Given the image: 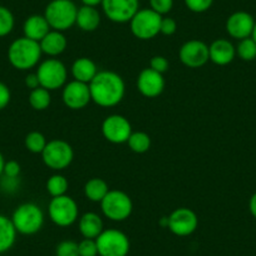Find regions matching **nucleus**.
I'll return each instance as SVG.
<instances>
[{
	"instance_id": "1",
	"label": "nucleus",
	"mask_w": 256,
	"mask_h": 256,
	"mask_svg": "<svg viewBox=\"0 0 256 256\" xmlns=\"http://www.w3.org/2000/svg\"><path fill=\"white\" fill-rule=\"evenodd\" d=\"M92 102L103 108L120 104L126 94L123 78L112 70H100L90 83Z\"/></svg>"
},
{
	"instance_id": "2",
	"label": "nucleus",
	"mask_w": 256,
	"mask_h": 256,
	"mask_svg": "<svg viewBox=\"0 0 256 256\" xmlns=\"http://www.w3.org/2000/svg\"><path fill=\"white\" fill-rule=\"evenodd\" d=\"M40 44L22 36L12 42L8 48V60L18 70H29L38 66L42 58Z\"/></svg>"
},
{
	"instance_id": "3",
	"label": "nucleus",
	"mask_w": 256,
	"mask_h": 256,
	"mask_svg": "<svg viewBox=\"0 0 256 256\" xmlns=\"http://www.w3.org/2000/svg\"><path fill=\"white\" fill-rule=\"evenodd\" d=\"M78 8L72 0H52L46 6V16L52 30L66 32L76 26Z\"/></svg>"
},
{
	"instance_id": "4",
	"label": "nucleus",
	"mask_w": 256,
	"mask_h": 256,
	"mask_svg": "<svg viewBox=\"0 0 256 256\" xmlns=\"http://www.w3.org/2000/svg\"><path fill=\"white\" fill-rule=\"evenodd\" d=\"M10 218L16 232L26 236L38 234L44 225L43 210L33 202L19 205Z\"/></svg>"
},
{
	"instance_id": "5",
	"label": "nucleus",
	"mask_w": 256,
	"mask_h": 256,
	"mask_svg": "<svg viewBox=\"0 0 256 256\" xmlns=\"http://www.w3.org/2000/svg\"><path fill=\"white\" fill-rule=\"evenodd\" d=\"M100 208L108 220L120 222L132 215L134 202L130 195L122 190H110L100 201Z\"/></svg>"
},
{
	"instance_id": "6",
	"label": "nucleus",
	"mask_w": 256,
	"mask_h": 256,
	"mask_svg": "<svg viewBox=\"0 0 256 256\" xmlns=\"http://www.w3.org/2000/svg\"><path fill=\"white\" fill-rule=\"evenodd\" d=\"M36 73L40 87L46 88L49 92L63 88L67 84V67L58 58H48L43 60L38 66Z\"/></svg>"
},
{
	"instance_id": "7",
	"label": "nucleus",
	"mask_w": 256,
	"mask_h": 256,
	"mask_svg": "<svg viewBox=\"0 0 256 256\" xmlns=\"http://www.w3.org/2000/svg\"><path fill=\"white\" fill-rule=\"evenodd\" d=\"M48 215L52 222L59 228H68L80 218L78 204L68 195L52 198L48 205Z\"/></svg>"
},
{
	"instance_id": "8",
	"label": "nucleus",
	"mask_w": 256,
	"mask_h": 256,
	"mask_svg": "<svg viewBox=\"0 0 256 256\" xmlns=\"http://www.w3.org/2000/svg\"><path fill=\"white\" fill-rule=\"evenodd\" d=\"M74 158L73 147L64 140L48 141L46 148L42 152V160L48 168L53 171H63L68 168Z\"/></svg>"
},
{
	"instance_id": "9",
	"label": "nucleus",
	"mask_w": 256,
	"mask_h": 256,
	"mask_svg": "<svg viewBox=\"0 0 256 256\" xmlns=\"http://www.w3.org/2000/svg\"><path fill=\"white\" fill-rule=\"evenodd\" d=\"M100 256H127L131 248L130 238L118 228H107L96 238Z\"/></svg>"
},
{
	"instance_id": "10",
	"label": "nucleus",
	"mask_w": 256,
	"mask_h": 256,
	"mask_svg": "<svg viewBox=\"0 0 256 256\" xmlns=\"http://www.w3.org/2000/svg\"><path fill=\"white\" fill-rule=\"evenodd\" d=\"M162 16L151 8L140 9L130 22L132 34L140 40H150L160 34Z\"/></svg>"
},
{
	"instance_id": "11",
	"label": "nucleus",
	"mask_w": 256,
	"mask_h": 256,
	"mask_svg": "<svg viewBox=\"0 0 256 256\" xmlns=\"http://www.w3.org/2000/svg\"><path fill=\"white\" fill-rule=\"evenodd\" d=\"M178 58L184 67L198 70L204 67L210 60L208 46L198 39H191L181 46L178 50Z\"/></svg>"
},
{
	"instance_id": "12",
	"label": "nucleus",
	"mask_w": 256,
	"mask_h": 256,
	"mask_svg": "<svg viewBox=\"0 0 256 256\" xmlns=\"http://www.w3.org/2000/svg\"><path fill=\"white\" fill-rule=\"evenodd\" d=\"M131 122L122 114H110L102 122V134L113 144H127L132 134Z\"/></svg>"
},
{
	"instance_id": "13",
	"label": "nucleus",
	"mask_w": 256,
	"mask_h": 256,
	"mask_svg": "<svg viewBox=\"0 0 256 256\" xmlns=\"http://www.w3.org/2000/svg\"><path fill=\"white\" fill-rule=\"evenodd\" d=\"M198 228V218L188 208H178L168 215V228L174 235L184 238L195 232Z\"/></svg>"
},
{
	"instance_id": "14",
	"label": "nucleus",
	"mask_w": 256,
	"mask_h": 256,
	"mask_svg": "<svg viewBox=\"0 0 256 256\" xmlns=\"http://www.w3.org/2000/svg\"><path fill=\"white\" fill-rule=\"evenodd\" d=\"M102 9L113 23H130L140 10V0H103Z\"/></svg>"
},
{
	"instance_id": "15",
	"label": "nucleus",
	"mask_w": 256,
	"mask_h": 256,
	"mask_svg": "<svg viewBox=\"0 0 256 256\" xmlns=\"http://www.w3.org/2000/svg\"><path fill=\"white\" fill-rule=\"evenodd\" d=\"M62 100H63L64 104L67 106L70 110H83V108H86L90 102H92L90 84L78 82V80H73L72 82H68L67 84L63 87Z\"/></svg>"
},
{
	"instance_id": "16",
	"label": "nucleus",
	"mask_w": 256,
	"mask_h": 256,
	"mask_svg": "<svg viewBox=\"0 0 256 256\" xmlns=\"http://www.w3.org/2000/svg\"><path fill=\"white\" fill-rule=\"evenodd\" d=\"M254 26H255V19L248 12H235L231 14L226 20V32L231 38L236 40H242V39L250 38L252 34Z\"/></svg>"
},
{
	"instance_id": "17",
	"label": "nucleus",
	"mask_w": 256,
	"mask_h": 256,
	"mask_svg": "<svg viewBox=\"0 0 256 256\" xmlns=\"http://www.w3.org/2000/svg\"><path fill=\"white\" fill-rule=\"evenodd\" d=\"M164 86L166 82L164 74L151 68L142 70L137 77V90L146 98H156L161 96L164 90Z\"/></svg>"
},
{
	"instance_id": "18",
	"label": "nucleus",
	"mask_w": 256,
	"mask_h": 256,
	"mask_svg": "<svg viewBox=\"0 0 256 256\" xmlns=\"http://www.w3.org/2000/svg\"><path fill=\"white\" fill-rule=\"evenodd\" d=\"M210 60L216 66H228L235 59L236 46L228 39H216L208 46Z\"/></svg>"
},
{
	"instance_id": "19",
	"label": "nucleus",
	"mask_w": 256,
	"mask_h": 256,
	"mask_svg": "<svg viewBox=\"0 0 256 256\" xmlns=\"http://www.w3.org/2000/svg\"><path fill=\"white\" fill-rule=\"evenodd\" d=\"M39 44H40L42 53L46 54L50 58H56V56L64 53V50L67 49L68 40L63 32L50 30L39 42Z\"/></svg>"
},
{
	"instance_id": "20",
	"label": "nucleus",
	"mask_w": 256,
	"mask_h": 256,
	"mask_svg": "<svg viewBox=\"0 0 256 256\" xmlns=\"http://www.w3.org/2000/svg\"><path fill=\"white\" fill-rule=\"evenodd\" d=\"M50 30L52 29L49 26L48 22H46V16H39V14H34V16H28L23 24L24 36L32 39V40L38 42V43Z\"/></svg>"
},
{
	"instance_id": "21",
	"label": "nucleus",
	"mask_w": 256,
	"mask_h": 256,
	"mask_svg": "<svg viewBox=\"0 0 256 256\" xmlns=\"http://www.w3.org/2000/svg\"><path fill=\"white\" fill-rule=\"evenodd\" d=\"M70 72L74 80L90 84L100 70L97 68V64L92 59L87 56H80L73 62Z\"/></svg>"
},
{
	"instance_id": "22",
	"label": "nucleus",
	"mask_w": 256,
	"mask_h": 256,
	"mask_svg": "<svg viewBox=\"0 0 256 256\" xmlns=\"http://www.w3.org/2000/svg\"><path fill=\"white\" fill-rule=\"evenodd\" d=\"M78 228L83 238H97L104 230V225L98 214L86 212L78 220Z\"/></svg>"
},
{
	"instance_id": "23",
	"label": "nucleus",
	"mask_w": 256,
	"mask_h": 256,
	"mask_svg": "<svg viewBox=\"0 0 256 256\" xmlns=\"http://www.w3.org/2000/svg\"><path fill=\"white\" fill-rule=\"evenodd\" d=\"M100 24V13L97 8L93 6H82L78 8L77 19H76V26L83 32H94L97 30Z\"/></svg>"
},
{
	"instance_id": "24",
	"label": "nucleus",
	"mask_w": 256,
	"mask_h": 256,
	"mask_svg": "<svg viewBox=\"0 0 256 256\" xmlns=\"http://www.w3.org/2000/svg\"><path fill=\"white\" fill-rule=\"evenodd\" d=\"M16 230L10 218L0 214V254L10 250L16 240Z\"/></svg>"
},
{
	"instance_id": "25",
	"label": "nucleus",
	"mask_w": 256,
	"mask_h": 256,
	"mask_svg": "<svg viewBox=\"0 0 256 256\" xmlns=\"http://www.w3.org/2000/svg\"><path fill=\"white\" fill-rule=\"evenodd\" d=\"M84 196L87 200L92 201V202H100L104 198L110 191V186L107 182L100 177H92L88 180L84 184Z\"/></svg>"
},
{
	"instance_id": "26",
	"label": "nucleus",
	"mask_w": 256,
	"mask_h": 256,
	"mask_svg": "<svg viewBox=\"0 0 256 256\" xmlns=\"http://www.w3.org/2000/svg\"><path fill=\"white\" fill-rule=\"evenodd\" d=\"M46 187V192L52 198H58V196L67 195V191L70 188V182L63 174H54L48 178Z\"/></svg>"
},
{
	"instance_id": "27",
	"label": "nucleus",
	"mask_w": 256,
	"mask_h": 256,
	"mask_svg": "<svg viewBox=\"0 0 256 256\" xmlns=\"http://www.w3.org/2000/svg\"><path fill=\"white\" fill-rule=\"evenodd\" d=\"M29 104L34 110H46L52 103V96L48 90L38 87L29 93Z\"/></svg>"
},
{
	"instance_id": "28",
	"label": "nucleus",
	"mask_w": 256,
	"mask_h": 256,
	"mask_svg": "<svg viewBox=\"0 0 256 256\" xmlns=\"http://www.w3.org/2000/svg\"><path fill=\"white\" fill-rule=\"evenodd\" d=\"M127 144L130 147V150L132 152H134V154H146L151 148V137L146 132H132L130 138H128Z\"/></svg>"
},
{
	"instance_id": "29",
	"label": "nucleus",
	"mask_w": 256,
	"mask_h": 256,
	"mask_svg": "<svg viewBox=\"0 0 256 256\" xmlns=\"http://www.w3.org/2000/svg\"><path fill=\"white\" fill-rule=\"evenodd\" d=\"M46 144H48V141H46V136H44L42 132L38 131L29 132L26 136V138H24L26 148L28 150L29 152L36 154H42V152L46 148Z\"/></svg>"
},
{
	"instance_id": "30",
	"label": "nucleus",
	"mask_w": 256,
	"mask_h": 256,
	"mask_svg": "<svg viewBox=\"0 0 256 256\" xmlns=\"http://www.w3.org/2000/svg\"><path fill=\"white\" fill-rule=\"evenodd\" d=\"M236 56L245 62L256 59V42L251 36L238 40V44L236 46Z\"/></svg>"
},
{
	"instance_id": "31",
	"label": "nucleus",
	"mask_w": 256,
	"mask_h": 256,
	"mask_svg": "<svg viewBox=\"0 0 256 256\" xmlns=\"http://www.w3.org/2000/svg\"><path fill=\"white\" fill-rule=\"evenodd\" d=\"M16 26L13 13L6 6H0V38L9 36Z\"/></svg>"
},
{
	"instance_id": "32",
	"label": "nucleus",
	"mask_w": 256,
	"mask_h": 256,
	"mask_svg": "<svg viewBox=\"0 0 256 256\" xmlns=\"http://www.w3.org/2000/svg\"><path fill=\"white\" fill-rule=\"evenodd\" d=\"M56 256H80L78 242L73 240H63L56 245Z\"/></svg>"
},
{
	"instance_id": "33",
	"label": "nucleus",
	"mask_w": 256,
	"mask_h": 256,
	"mask_svg": "<svg viewBox=\"0 0 256 256\" xmlns=\"http://www.w3.org/2000/svg\"><path fill=\"white\" fill-rule=\"evenodd\" d=\"M80 256H98V248L96 238H83L78 242Z\"/></svg>"
},
{
	"instance_id": "34",
	"label": "nucleus",
	"mask_w": 256,
	"mask_h": 256,
	"mask_svg": "<svg viewBox=\"0 0 256 256\" xmlns=\"http://www.w3.org/2000/svg\"><path fill=\"white\" fill-rule=\"evenodd\" d=\"M187 9L194 13H205L212 6L214 0H184Z\"/></svg>"
},
{
	"instance_id": "35",
	"label": "nucleus",
	"mask_w": 256,
	"mask_h": 256,
	"mask_svg": "<svg viewBox=\"0 0 256 256\" xmlns=\"http://www.w3.org/2000/svg\"><path fill=\"white\" fill-rule=\"evenodd\" d=\"M150 6L160 16H166L174 8V0H150Z\"/></svg>"
},
{
	"instance_id": "36",
	"label": "nucleus",
	"mask_w": 256,
	"mask_h": 256,
	"mask_svg": "<svg viewBox=\"0 0 256 256\" xmlns=\"http://www.w3.org/2000/svg\"><path fill=\"white\" fill-rule=\"evenodd\" d=\"M150 68L156 70V72L161 73V74H164V73H166L167 70H168L170 63L168 60H167L166 56H152L151 60H150Z\"/></svg>"
},
{
	"instance_id": "37",
	"label": "nucleus",
	"mask_w": 256,
	"mask_h": 256,
	"mask_svg": "<svg viewBox=\"0 0 256 256\" xmlns=\"http://www.w3.org/2000/svg\"><path fill=\"white\" fill-rule=\"evenodd\" d=\"M177 30V23L174 18L170 16H162L161 20V28H160V34L164 36H174Z\"/></svg>"
},
{
	"instance_id": "38",
	"label": "nucleus",
	"mask_w": 256,
	"mask_h": 256,
	"mask_svg": "<svg viewBox=\"0 0 256 256\" xmlns=\"http://www.w3.org/2000/svg\"><path fill=\"white\" fill-rule=\"evenodd\" d=\"M20 171H22V167L20 164H19V162L14 161V160H10V161H6L3 176L10 177V178H19Z\"/></svg>"
},
{
	"instance_id": "39",
	"label": "nucleus",
	"mask_w": 256,
	"mask_h": 256,
	"mask_svg": "<svg viewBox=\"0 0 256 256\" xmlns=\"http://www.w3.org/2000/svg\"><path fill=\"white\" fill-rule=\"evenodd\" d=\"M12 100V92L6 83L0 82V110L8 107Z\"/></svg>"
},
{
	"instance_id": "40",
	"label": "nucleus",
	"mask_w": 256,
	"mask_h": 256,
	"mask_svg": "<svg viewBox=\"0 0 256 256\" xmlns=\"http://www.w3.org/2000/svg\"><path fill=\"white\" fill-rule=\"evenodd\" d=\"M24 83H26V88H28V90H36V88H38V87H40L36 73H29V74L26 77V80H24Z\"/></svg>"
},
{
	"instance_id": "41",
	"label": "nucleus",
	"mask_w": 256,
	"mask_h": 256,
	"mask_svg": "<svg viewBox=\"0 0 256 256\" xmlns=\"http://www.w3.org/2000/svg\"><path fill=\"white\" fill-rule=\"evenodd\" d=\"M248 211H250L251 216L256 220V192L252 194V196L248 200Z\"/></svg>"
},
{
	"instance_id": "42",
	"label": "nucleus",
	"mask_w": 256,
	"mask_h": 256,
	"mask_svg": "<svg viewBox=\"0 0 256 256\" xmlns=\"http://www.w3.org/2000/svg\"><path fill=\"white\" fill-rule=\"evenodd\" d=\"M83 6H93V8H97L98 6H102L103 0H80Z\"/></svg>"
},
{
	"instance_id": "43",
	"label": "nucleus",
	"mask_w": 256,
	"mask_h": 256,
	"mask_svg": "<svg viewBox=\"0 0 256 256\" xmlns=\"http://www.w3.org/2000/svg\"><path fill=\"white\" fill-rule=\"evenodd\" d=\"M4 164H6V158H4L3 154L0 152V177L3 176V172H4Z\"/></svg>"
},
{
	"instance_id": "44",
	"label": "nucleus",
	"mask_w": 256,
	"mask_h": 256,
	"mask_svg": "<svg viewBox=\"0 0 256 256\" xmlns=\"http://www.w3.org/2000/svg\"><path fill=\"white\" fill-rule=\"evenodd\" d=\"M160 225L164 226V228H167V226H168V216H164V218H162L161 220H160Z\"/></svg>"
},
{
	"instance_id": "45",
	"label": "nucleus",
	"mask_w": 256,
	"mask_h": 256,
	"mask_svg": "<svg viewBox=\"0 0 256 256\" xmlns=\"http://www.w3.org/2000/svg\"><path fill=\"white\" fill-rule=\"evenodd\" d=\"M251 38H252L256 42V20H255V26H254V30H252V34H251Z\"/></svg>"
}]
</instances>
